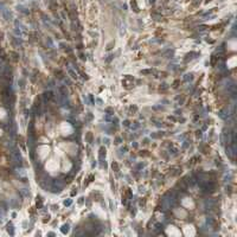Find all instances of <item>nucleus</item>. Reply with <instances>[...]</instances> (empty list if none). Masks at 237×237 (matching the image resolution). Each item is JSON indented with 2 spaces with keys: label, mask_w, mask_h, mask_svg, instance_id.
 I'll use <instances>...</instances> for the list:
<instances>
[{
  "label": "nucleus",
  "mask_w": 237,
  "mask_h": 237,
  "mask_svg": "<svg viewBox=\"0 0 237 237\" xmlns=\"http://www.w3.org/2000/svg\"><path fill=\"white\" fill-rule=\"evenodd\" d=\"M69 74L71 75V77H72V78H77V76L74 74V71H72V70H69Z\"/></svg>",
  "instance_id": "39448f33"
},
{
  "label": "nucleus",
  "mask_w": 237,
  "mask_h": 237,
  "mask_svg": "<svg viewBox=\"0 0 237 237\" xmlns=\"http://www.w3.org/2000/svg\"><path fill=\"white\" fill-rule=\"evenodd\" d=\"M64 204H65V205H70V204H71V200H70V199H69V200H65Z\"/></svg>",
  "instance_id": "423d86ee"
},
{
  "label": "nucleus",
  "mask_w": 237,
  "mask_h": 237,
  "mask_svg": "<svg viewBox=\"0 0 237 237\" xmlns=\"http://www.w3.org/2000/svg\"><path fill=\"white\" fill-rule=\"evenodd\" d=\"M62 231H63L64 234H65V232H68V231H69V225H68V224H64V225H63V226H62Z\"/></svg>",
  "instance_id": "7ed1b4c3"
},
{
  "label": "nucleus",
  "mask_w": 237,
  "mask_h": 237,
  "mask_svg": "<svg viewBox=\"0 0 237 237\" xmlns=\"http://www.w3.org/2000/svg\"><path fill=\"white\" fill-rule=\"evenodd\" d=\"M17 174L20 177H25L26 176V171L24 168H17Z\"/></svg>",
  "instance_id": "f03ea898"
},
{
  "label": "nucleus",
  "mask_w": 237,
  "mask_h": 237,
  "mask_svg": "<svg viewBox=\"0 0 237 237\" xmlns=\"http://www.w3.org/2000/svg\"><path fill=\"white\" fill-rule=\"evenodd\" d=\"M12 157L14 158V160L17 161V163H20V161H22V155H20V153H19L18 151H13Z\"/></svg>",
  "instance_id": "f257e3e1"
},
{
  "label": "nucleus",
  "mask_w": 237,
  "mask_h": 237,
  "mask_svg": "<svg viewBox=\"0 0 237 237\" xmlns=\"http://www.w3.org/2000/svg\"><path fill=\"white\" fill-rule=\"evenodd\" d=\"M22 193L24 194L25 197H29V196H30V192L27 191V188H23V190H22Z\"/></svg>",
  "instance_id": "20e7f679"
}]
</instances>
